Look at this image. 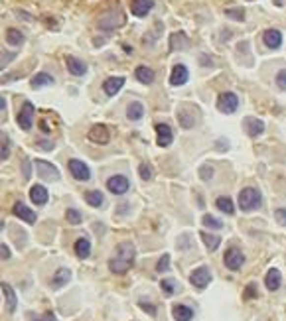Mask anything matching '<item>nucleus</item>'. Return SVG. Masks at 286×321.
<instances>
[{"mask_svg":"<svg viewBox=\"0 0 286 321\" xmlns=\"http://www.w3.org/2000/svg\"><path fill=\"white\" fill-rule=\"evenodd\" d=\"M134 256H136V248L132 242H120L116 246L114 256L109 260V270L113 274H126L128 268L134 264Z\"/></svg>","mask_w":286,"mask_h":321,"instance_id":"1","label":"nucleus"},{"mask_svg":"<svg viewBox=\"0 0 286 321\" xmlns=\"http://www.w3.org/2000/svg\"><path fill=\"white\" fill-rule=\"evenodd\" d=\"M260 203H262L260 193H258V189H255V187H245V189L239 193V207H241L243 211H255V209L260 207Z\"/></svg>","mask_w":286,"mask_h":321,"instance_id":"2","label":"nucleus"},{"mask_svg":"<svg viewBox=\"0 0 286 321\" xmlns=\"http://www.w3.org/2000/svg\"><path fill=\"white\" fill-rule=\"evenodd\" d=\"M124 24V14L116 8V10H109L105 12L101 18H99V28L105 30V32H111V30H116Z\"/></svg>","mask_w":286,"mask_h":321,"instance_id":"3","label":"nucleus"},{"mask_svg":"<svg viewBox=\"0 0 286 321\" xmlns=\"http://www.w3.org/2000/svg\"><path fill=\"white\" fill-rule=\"evenodd\" d=\"M34 168H36V174L44 180V182H57L61 176H59V170L54 166V164H50V162H46V160H36L34 162Z\"/></svg>","mask_w":286,"mask_h":321,"instance_id":"4","label":"nucleus"},{"mask_svg":"<svg viewBox=\"0 0 286 321\" xmlns=\"http://www.w3.org/2000/svg\"><path fill=\"white\" fill-rule=\"evenodd\" d=\"M237 107H239V97H237L235 93L227 91V93H221V95L217 97V108H219V112L233 114V112L237 110Z\"/></svg>","mask_w":286,"mask_h":321,"instance_id":"5","label":"nucleus"},{"mask_svg":"<svg viewBox=\"0 0 286 321\" xmlns=\"http://www.w3.org/2000/svg\"><path fill=\"white\" fill-rule=\"evenodd\" d=\"M198 118H200L198 110H196V108H192V107H188V105H184V107L178 110V120H180V126H182V128H186V130L194 128V126L198 124Z\"/></svg>","mask_w":286,"mask_h":321,"instance_id":"6","label":"nucleus"},{"mask_svg":"<svg viewBox=\"0 0 286 321\" xmlns=\"http://www.w3.org/2000/svg\"><path fill=\"white\" fill-rule=\"evenodd\" d=\"M34 114H36L34 105H32L30 101H26V103L22 105L20 112H18V126H20L22 130H30L32 124H34Z\"/></svg>","mask_w":286,"mask_h":321,"instance_id":"7","label":"nucleus"},{"mask_svg":"<svg viewBox=\"0 0 286 321\" xmlns=\"http://www.w3.org/2000/svg\"><path fill=\"white\" fill-rule=\"evenodd\" d=\"M223 262H225V266L229 268V270H241V266L245 264V254L239 250V248H229L227 252H225V256H223Z\"/></svg>","mask_w":286,"mask_h":321,"instance_id":"8","label":"nucleus"},{"mask_svg":"<svg viewBox=\"0 0 286 321\" xmlns=\"http://www.w3.org/2000/svg\"><path fill=\"white\" fill-rule=\"evenodd\" d=\"M67 168H69L71 176H73L77 182H87V180L91 178V172H89L87 164H85V162H81V160H69Z\"/></svg>","mask_w":286,"mask_h":321,"instance_id":"9","label":"nucleus"},{"mask_svg":"<svg viewBox=\"0 0 286 321\" xmlns=\"http://www.w3.org/2000/svg\"><path fill=\"white\" fill-rule=\"evenodd\" d=\"M128 187H130V182H128V178H124V176H113V178L107 180V189H109L111 193H114V195L126 193Z\"/></svg>","mask_w":286,"mask_h":321,"instance_id":"10","label":"nucleus"},{"mask_svg":"<svg viewBox=\"0 0 286 321\" xmlns=\"http://www.w3.org/2000/svg\"><path fill=\"white\" fill-rule=\"evenodd\" d=\"M12 213L20 219V221H26L28 225H34L36 221H38V215L28 207V205H24L22 201H16L14 203V207H12Z\"/></svg>","mask_w":286,"mask_h":321,"instance_id":"11","label":"nucleus"},{"mask_svg":"<svg viewBox=\"0 0 286 321\" xmlns=\"http://www.w3.org/2000/svg\"><path fill=\"white\" fill-rule=\"evenodd\" d=\"M190 282H192L196 288L203 290V288L211 282V274H209L207 266H200V268H196V270L190 274Z\"/></svg>","mask_w":286,"mask_h":321,"instance_id":"12","label":"nucleus"},{"mask_svg":"<svg viewBox=\"0 0 286 321\" xmlns=\"http://www.w3.org/2000/svg\"><path fill=\"white\" fill-rule=\"evenodd\" d=\"M243 128H245V132H247L251 138H257V136H260V134L264 132V122H262L260 118L247 116V118L243 120Z\"/></svg>","mask_w":286,"mask_h":321,"instance_id":"13","label":"nucleus"},{"mask_svg":"<svg viewBox=\"0 0 286 321\" xmlns=\"http://www.w3.org/2000/svg\"><path fill=\"white\" fill-rule=\"evenodd\" d=\"M89 140L93 144H107L111 140V134H109V128L105 124H95L91 130H89Z\"/></svg>","mask_w":286,"mask_h":321,"instance_id":"14","label":"nucleus"},{"mask_svg":"<svg viewBox=\"0 0 286 321\" xmlns=\"http://www.w3.org/2000/svg\"><path fill=\"white\" fill-rule=\"evenodd\" d=\"M156 134H158V146L160 148H168L172 142H174V134H172V128L166 124V122H158L156 124Z\"/></svg>","mask_w":286,"mask_h":321,"instance_id":"15","label":"nucleus"},{"mask_svg":"<svg viewBox=\"0 0 286 321\" xmlns=\"http://www.w3.org/2000/svg\"><path fill=\"white\" fill-rule=\"evenodd\" d=\"M188 79H190L188 67H186V65H182V63L174 65V69H172V75H170V85H174V87H180V85H186V83H188Z\"/></svg>","mask_w":286,"mask_h":321,"instance_id":"16","label":"nucleus"},{"mask_svg":"<svg viewBox=\"0 0 286 321\" xmlns=\"http://www.w3.org/2000/svg\"><path fill=\"white\" fill-rule=\"evenodd\" d=\"M152 6H154L152 0H132V2H130V12L136 18H144L152 10Z\"/></svg>","mask_w":286,"mask_h":321,"instance_id":"17","label":"nucleus"},{"mask_svg":"<svg viewBox=\"0 0 286 321\" xmlns=\"http://www.w3.org/2000/svg\"><path fill=\"white\" fill-rule=\"evenodd\" d=\"M262 42L266 44V48L278 50V48L282 46V34H280L278 30H274V28H268V30H264V34H262Z\"/></svg>","mask_w":286,"mask_h":321,"instance_id":"18","label":"nucleus"},{"mask_svg":"<svg viewBox=\"0 0 286 321\" xmlns=\"http://www.w3.org/2000/svg\"><path fill=\"white\" fill-rule=\"evenodd\" d=\"M190 48V40L184 32H176L170 36V50L172 52H182V50H188Z\"/></svg>","mask_w":286,"mask_h":321,"instance_id":"19","label":"nucleus"},{"mask_svg":"<svg viewBox=\"0 0 286 321\" xmlns=\"http://www.w3.org/2000/svg\"><path fill=\"white\" fill-rule=\"evenodd\" d=\"M65 63H67L69 73H71V75H75V77H81V75H85V73H87V65H85L81 59L73 57V55H67V57H65Z\"/></svg>","mask_w":286,"mask_h":321,"instance_id":"20","label":"nucleus"},{"mask_svg":"<svg viewBox=\"0 0 286 321\" xmlns=\"http://www.w3.org/2000/svg\"><path fill=\"white\" fill-rule=\"evenodd\" d=\"M122 85H124V77H109V79L103 83V91H105V95L114 97V95L122 89Z\"/></svg>","mask_w":286,"mask_h":321,"instance_id":"21","label":"nucleus"},{"mask_svg":"<svg viewBox=\"0 0 286 321\" xmlns=\"http://www.w3.org/2000/svg\"><path fill=\"white\" fill-rule=\"evenodd\" d=\"M264 284H266V290H270V292H276V290L280 288V284H282V274H280V270H276V268H270V270L266 272Z\"/></svg>","mask_w":286,"mask_h":321,"instance_id":"22","label":"nucleus"},{"mask_svg":"<svg viewBox=\"0 0 286 321\" xmlns=\"http://www.w3.org/2000/svg\"><path fill=\"white\" fill-rule=\"evenodd\" d=\"M30 199L36 203V205H46L50 195H48V189L44 186H32L30 187Z\"/></svg>","mask_w":286,"mask_h":321,"instance_id":"23","label":"nucleus"},{"mask_svg":"<svg viewBox=\"0 0 286 321\" xmlns=\"http://www.w3.org/2000/svg\"><path fill=\"white\" fill-rule=\"evenodd\" d=\"M69 280H71V270H69V268H59V270L54 274V278H52V286H54L56 290H59V288H63Z\"/></svg>","mask_w":286,"mask_h":321,"instance_id":"24","label":"nucleus"},{"mask_svg":"<svg viewBox=\"0 0 286 321\" xmlns=\"http://www.w3.org/2000/svg\"><path fill=\"white\" fill-rule=\"evenodd\" d=\"M2 292H4V297H6V305H8V311L14 313L16 311V305H18V297H16V292L10 284L2 282Z\"/></svg>","mask_w":286,"mask_h":321,"instance_id":"25","label":"nucleus"},{"mask_svg":"<svg viewBox=\"0 0 286 321\" xmlns=\"http://www.w3.org/2000/svg\"><path fill=\"white\" fill-rule=\"evenodd\" d=\"M134 75H136V79L140 81V83H144V85H150L152 81H154V71L150 69V67H146V65H138L136 67V71H134Z\"/></svg>","mask_w":286,"mask_h":321,"instance_id":"26","label":"nucleus"},{"mask_svg":"<svg viewBox=\"0 0 286 321\" xmlns=\"http://www.w3.org/2000/svg\"><path fill=\"white\" fill-rule=\"evenodd\" d=\"M126 116H128V120H132V122H138V120H142V116H144V107H142V103H130L128 105V108H126Z\"/></svg>","mask_w":286,"mask_h":321,"instance_id":"27","label":"nucleus"},{"mask_svg":"<svg viewBox=\"0 0 286 321\" xmlns=\"http://www.w3.org/2000/svg\"><path fill=\"white\" fill-rule=\"evenodd\" d=\"M172 315L176 321H192L194 319V309H190L188 305H174Z\"/></svg>","mask_w":286,"mask_h":321,"instance_id":"28","label":"nucleus"},{"mask_svg":"<svg viewBox=\"0 0 286 321\" xmlns=\"http://www.w3.org/2000/svg\"><path fill=\"white\" fill-rule=\"evenodd\" d=\"M75 254H77V258H81V260L89 258V254H91V242H89L87 239H77V241H75Z\"/></svg>","mask_w":286,"mask_h":321,"instance_id":"29","label":"nucleus"},{"mask_svg":"<svg viewBox=\"0 0 286 321\" xmlns=\"http://www.w3.org/2000/svg\"><path fill=\"white\" fill-rule=\"evenodd\" d=\"M56 79L50 75V73H38L36 77H32V87L34 89H42V87H48V85H54Z\"/></svg>","mask_w":286,"mask_h":321,"instance_id":"30","label":"nucleus"},{"mask_svg":"<svg viewBox=\"0 0 286 321\" xmlns=\"http://www.w3.org/2000/svg\"><path fill=\"white\" fill-rule=\"evenodd\" d=\"M200 237H201V241H203V244L207 246V250L209 252H213V250H217V246L221 244V239L217 237V235H211V233H200Z\"/></svg>","mask_w":286,"mask_h":321,"instance_id":"31","label":"nucleus"},{"mask_svg":"<svg viewBox=\"0 0 286 321\" xmlns=\"http://www.w3.org/2000/svg\"><path fill=\"white\" fill-rule=\"evenodd\" d=\"M85 199H87V203H89L91 207H101V205L105 203V197H103V193H101L99 189L87 191V193H85Z\"/></svg>","mask_w":286,"mask_h":321,"instance_id":"32","label":"nucleus"},{"mask_svg":"<svg viewBox=\"0 0 286 321\" xmlns=\"http://www.w3.org/2000/svg\"><path fill=\"white\" fill-rule=\"evenodd\" d=\"M215 205H217V209H219L221 213H225V215H233V213H235V205H233V201H231L229 197H217Z\"/></svg>","mask_w":286,"mask_h":321,"instance_id":"33","label":"nucleus"},{"mask_svg":"<svg viewBox=\"0 0 286 321\" xmlns=\"http://www.w3.org/2000/svg\"><path fill=\"white\" fill-rule=\"evenodd\" d=\"M6 42H8L10 46H22V44H24V34H22L20 30H16V28H10V30L6 32Z\"/></svg>","mask_w":286,"mask_h":321,"instance_id":"34","label":"nucleus"},{"mask_svg":"<svg viewBox=\"0 0 286 321\" xmlns=\"http://www.w3.org/2000/svg\"><path fill=\"white\" fill-rule=\"evenodd\" d=\"M10 156V140H8V136L4 134H0V160H6Z\"/></svg>","mask_w":286,"mask_h":321,"instance_id":"35","label":"nucleus"},{"mask_svg":"<svg viewBox=\"0 0 286 321\" xmlns=\"http://www.w3.org/2000/svg\"><path fill=\"white\" fill-rule=\"evenodd\" d=\"M201 223H203V227H207V229H215V231L223 229V223H221L219 219H215L213 215H203Z\"/></svg>","mask_w":286,"mask_h":321,"instance_id":"36","label":"nucleus"},{"mask_svg":"<svg viewBox=\"0 0 286 321\" xmlns=\"http://www.w3.org/2000/svg\"><path fill=\"white\" fill-rule=\"evenodd\" d=\"M65 217H67V221H69L71 225H79V223L83 221V215H81L77 209H67V211H65Z\"/></svg>","mask_w":286,"mask_h":321,"instance_id":"37","label":"nucleus"},{"mask_svg":"<svg viewBox=\"0 0 286 321\" xmlns=\"http://www.w3.org/2000/svg\"><path fill=\"white\" fill-rule=\"evenodd\" d=\"M28 321H57L54 313H44V315H36V313H26Z\"/></svg>","mask_w":286,"mask_h":321,"instance_id":"38","label":"nucleus"},{"mask_svg":"<svg viewBox=\"0 0 286 321\" xmlns=\"http://www.w3.org/2000/svg\"><path fill=\"white\" fill-rule=\"evenodd\" d=\"M225 16H227V18H233V20H237V22H241V20L245 18V10H243V8H227V10H225Z\"/></svg>","mask_w":286,"mask_h":321,"instance_id":"39","label":"nucleus"},{"mask_svg":"<svg viewBox=\"0 0 286 321\" xmlns=\"http://www.w3.org/2000/svg\"><path fill=\"white\" fill-rule=\"evenodd\" d=\"M160 286H162V290H164V294H166V295H172V294L176 292V282H174L172 278L162 280V282H160Z\"/></svg>","mask_w":286,"mask_h":321,"instance_id":"40","label":"nucleus"},{"mask_svg":"<svg viewBox=\"0 0 286 321\" xmlns=\"http://www.w3.org/2000/svg\"><path fill=\"white\" fill-rule=\"evenodd\" d=\"M138 174H140V178L144 180V182L152 180V170H150V166H148V164H140V168H138Z\"/></svg>","mask_w":286,"mask_h":321,"instance_id":"41","label":"nucleus"},{"mask_svg":"<svg viewBox=\"0 0 286 321\" xmlns=\"http://www.w3.org/2000/svg\"><path fill=\"white\" fill-rule=\"evenodd\" d=\"M156 270H158L160 274H162V272H166V270H170V254H164V256L158 260Z\"/></svg>","mask_w":286,"mask_h":321,"instance_id":"42","label":"nucleus"},{"mask_svg":"<svg viewBox=\"0 0 286 321\" xmlns=\"http://www.w3.org/2000/svg\"><path fill=\"white\" fill-rule=\"evenodd\" d=\"M200 178H201L203 182L211 180V178H213V168H211V166H201V168H200Z\"/></svg>","mask_w":286,"mask_h":321,"instance_id":"43","label":"nucleus"},{"mask_svg":"<svg viewBox=\"0 0 286 321\" xmlns=\"http://www.w3.org/2000/svg\"><path fill=\"white\" fill-rule=\"evenodd\" d=\"M276 85H278L282 91H286V69H280V71L276 73Z\"/></svg>","mask_w":286,"mask_h":321,"instance_id":"44","label":"nucleus"},{"mask_svg":"<svg viewBox=\"0 0 286 321\" xmlns=\"http://www.w3.org/2000/svg\"><path fill=\"white\" fill-rule=\"evenodd\" d=\"M178 246H180L182 250H188V248L192 246V241H190V235H182V237L178 239Z\"/></svg>","mask_w":286,"mask_h":321,"instance_id":"45","label":"nucleus"},{"mask_svg":"<svg viewBox=\"0 0 286 321\" xmlns=\"http://www.w3.org/2000/svg\"><path fill=\"white\" fill-rule=\"evenodd\" d=\"M257 284H249L247 288H245V299H253V297H257Z\"/></svg>","mask_w":286,"mask_h":321,"instance_id":"46","label":"nucleus"},{"mask_svg":"<svg viewBox=\"0 0 286 321\" xmlns=\"http://www.w3.org/2000/svg\"><path fill=\"white\" fill-rule=\"evenodd\" d=\"M138 305H140L142 309H144V311H148L150 315H156V307H154L152 303H146L144 299H140V301H138Z\"/></svg>","mask_w":286,"mask_h":321,"instance_id":"47","label":"nucleus"},{"mask_svg":"<svg viewBox=\"0 0 286 321\" xmlns=\"http://www.w3.org/2000/svg\"><path fill=\"white\" fill-rule=\"evenodd\" d=\"M274 217H276V221L280 225H286V209H276L274 211Z\"/></svg>","mask_w":286,"mask_h":321,"instance_id":"48","label":"nucleus"},{"mask_svg":"<svg viewBox=\"0 0 286 321\" xmlns=\"http://www.w3.org/2000/svg\"><path fill=\"white\" fill-rule=\"evenodd\" d=\"M16 57V54H6V55H2V59H0V69H2V67H6L12 59Z\"/></svg>","mask_w":286,"mask_h":321,"instance_id":"49","label":"nucleus"},{"mask_svg":"<svg viewBox=\"0 0 286 321\" xmlns=\"http://www.w3.org/2000/svg\"><path fill=\"white\" fill-rule=\"evenodd\" d=\"M0 258H2V260H8L10 258V248L6 244H0Z\"/></svg>","mask_w":286,"mask_h":321,"instance_id":"50","label":"nucleus"},{"mask_svg":"<svg viewBox=\"0 0 286 321\" xmlns=\"http://www.w3.org/2000/svg\"><path fill=\"white\" fill-rule=\"evenodd\" d=\"M38 146H40V148H46V150H52V148H54V142H48V140H40V142H38Z\"/></svg>","mask_w":286,"mask_h":321,"instance_id":"51","label":"nucleus"},{"mask_svg":"<svg viewBox=\"0 0 286 321\" xmlns=\"http://www.w3.org/2000/svg\"><path fill=\"white\" fill-rule=\"evenodd\" d=\"M24 176H26V178H30V162H28V160H26V168H24Z\"/></svg>","mask_w":286,"mask_h":321,"instance_id":"52","label":"nucleus"},{"mask_svg":"<svg viewBox=\"0 0 286 321\" xmlns=\"http://www.w3.org/2000/svg\"><path fill=\"white\" fill-rule=\"evenodd\" d=\"M4 108H6V99L0 97V110H4Z\"/></svg>","mask_w":286,"mask_h":321,"instance_id":"53","label":"nucleus"},{"mask_svg":"<svg viewBox=\"0 0 286 321\" xmlns=\"http://www.w3.org/2000/svg\"><path fill=\"white\" fill-rule=\"evenodd\" d=\"M0 229H4V223H0Z\"/></svg>","mask_w":286,"mask_h":321,"instance_id":"54","label":"nucleus"}]
</instances>
